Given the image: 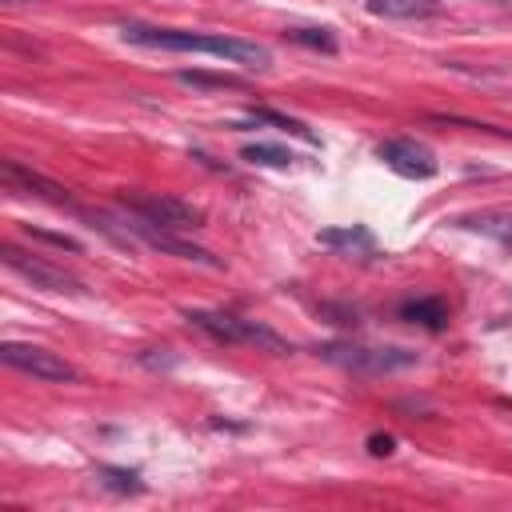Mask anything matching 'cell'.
I'll list each match as a JSON object with an SVG mask.
<instances>
[{
  "mask_svg": "<svg viewBox=\"0 0 512 512\" xmlns=\"http://www.w3.org/2000/svg\"><path fill=\"white\" fill-rule=\"evenodd\" d=\"M120 40L136 44V48H160V52H204V56H220L244 68H268L272 52L256 40H240V36H208V32H184V28H156V24H140V20H124L120 24Z\"/></svg>",
  "mask_w": 512,
  "mask_h": 512,
  "instance_id": "cell-1",
  "label": "cell"
},
{
  "mask_svg": "<svg viewBox=\"0 0 512 512\" xmlns=\"http://www.w3.org/2000/svg\"><path fill=\"white\" fill-rule=\"evenodd\" d=\"M184 320H188L196 332L212 336L216 344H256V348H268V352H276V356L292 352V344L280 340L272 328H264V324H256V320H240V316L220 312V308H184Z\"/></svg>",
  "mask_w": 512,
  "mask_h": 512,
  "instance_id": "cell-2",
  "label": "cell"
},
{
  "mask_svg": "<svg viewBox=\"0 0 512 512\" xmlns=\"http://www.w3.org/2000/svg\"><path fill=\"white\" fill-rule=\"evenodd\" d=\"M116 224L128 232V240H140V244H148V248H156V252H164V256L192 260V264H204V268H224V260H220V256H212L208 248H200V244L184 240V236H180V232H172V228H160V224H152V220L136 216V212H124V208H120V220H116Z\"/></svg>",
  "mask_w": 512,
  "mask_h": 512,
  "instance_id": "cell-3",
  "label": "cell"
},
{
  "mask_svg": "<svg viewBox=\"0 0 512 512\" xmlns=\"http://www.w3.org/2000/svg\"><path fill=\"white\" fill-rule=\"evenodd\" d=\"M320 356L328 364H340L360 376H380L396 368H412L420 356L412 348H372V344H320Z\"/></svg>",
  "mask_w": 512,
  "mask_h": 512,
  "instance_id": "cell-4",
  "label": "cell"
},
{
  "mask_svg": "<svg viewBox=\"0 0 512 512\" xmlns=\"http://www.w3.org/2000/svg\"><path fill=\"white\" fill-rule=\"evenodd\" d=\"M120 208L124 212H136L160 228H172V232H192V228H204V212L188 200H176V196H164V192H124L120 196Z\"/></svg>",
  "mask_w": 512,
  "mask_h": 512,
  "instance_id": "cell-5",
  "label": "cell"
},
{
  "mask_svg": "<svg viewBox=\"0 0 512 512\" xmlns=\"http://www.w3.org/2000/svg\"><path fill=\"white\" fill-rule=\"evenodd\" d=\"M0 360H4L8 368L28 372V376L48 380V384H76V380H80V372H76L64 356H56V352H48V348H40V344H4V348H0Z\"/></svg>",
  "mask_w": 512,
  "mask_h": 512,
  "instance_id": "cell-6",
  "label": "cell"
},
{
  "mask_svg": "<svg viewBox=\"0 0 512 512\" xmlns=\"http://www.w3.org/2000/svg\"><path fill=\"white\" fill-rule=\"evenodd\" d=\"M0 260H4L12 272H20L24 280H32V288L64 292V296H80V292H84V284H80L72 272H64L60 264H48V260H40V256H28V252H20V248H12V244L0 248Z\"/></svg>",
  "mask_w": 512,
  "mask_h": 512,
  "instance_id": "cell-7",
  "label": "cell"
},
{
  "mask_svg": "<svg viewBox=\"0 0 512 512\" xmlns=\"http://www.w3.org/2000/svg\"><path fill=\"white\" fill-rule=\"evenodd\" d=\"M376 156H380L396 176H404V180H428V176H436V156H432V148H424V144H416V140H408V136L384 140V144L376 148Z\"/></svg>",
  "mask_w": 512,
  "mask_h": 512,
  "instance_id": "cell-8",
  "label": "cell"
},
{
  "mask_svg": "<svg viewBox=\"0 0 512 512\" xmlns=\"http://www.w3.org/2000/svg\"><path fill=\"white\" fill-rule=\"evenodd\" d=\"M0 184H4L8 192L40 196V200H48V204H68V200H72V192H68L60 180H52V176H40V172L24 168L20 160H4V164H0Z\"/></svg>",
  "mask_w": 512,
  "mask_h": 512,
  "instance_id": "cell-9",
  "label": "cell"
},
{
  "mask_svg": "<svg viewBox=\"0 0 512 512\" xmlns=\"http://www.w3.org/2000/svg\"><path fill=\"white\" fill-rule=\"evenodd\" d=\"M324 248H336V252H348V256H372L376 252V240L364 224H344V228H324L316 236Z\"/></svg>",
  "mask_w": 512,
  "mask_h": 512,
  "instance_id": "cell-10",
  "label": "cell"
},
{
  "mask_svg": "<svg viewBox=\"0 0 512 512\" xmlns=\"http://www.w3.org/2000/svg\"><path fill=\"white\" fill-rule=\"evenodd\" d=\"M400 320L420 324V328H428V332H440V328H448V304H444L440 296L404 300V304H400Z\"/></svg>",
  "mask_w": 512,
  "mask_h": 512,
  "instance_id": "cell-11",
  "label": "cell"
},
{
  "mask_svg": "<svg viewBox=\"0 0 512 512\" xmlns=\"http://www.w3.org/2000/svg\"><path fill=\"white\" fill-rule=\"evenodd\" d=\"M440 8V0H368L372 16H388V20H424Z\"/></svg>",
  "mask_w": 512,
  "mask_h": 512,
  "instance_id": "cell-12",
  "label": "cell"
},
{
  "mask_svg": "<svg viewBox=\"0 0 512 512\" xmlns=\"http://www.w3.org/2000/svg\"><path fill=\"white\" fill-rule=\"evenodd\" d=\"M244 124H272V128H280V132H288V136H300V140L316 144V136L308 132V124H300V120H292V116H284V112H276V108H252Z\"/></svg>",
  "mask_w": 512,
  "mask_h": 512,
  "instance_id": "cell-13",
  "label": "cell"
},
{
  "mask_svg": "<svg viewBox=\"0 0 512 512\" xmlns=\"http://www.w3.org/2000/svg\"><path fill=\"white\" fill-rule=\"evenodd\" d=\"M456 224H460V228H472V232H484V236L512 240V216H500V212H476V216H460Z\"/></svg>",
  "mask_w": 512,
  "mask_h": 512,
  "instance_id": "cell-14",
  "label": "cell"
},
{
  "mask_svg": "<svg viewBox=\"0 0 512 512\" xmlns=\"http://www.w3.org/2000/svg\"><path fill=\"white\" fill-rule=\"evenodd\" d=\"M240 160L264 164V168H288L292 164V152H284L280 144H244L240 148Z\"/></svg>",
  "mask_w": 512,
  "mask_h": 512,
  "instance_id": "cell-15",
  "label": "cell"
},
{
  "mask_svg": "<svg viewBox=\"0 0 512 512\" xmlns=\"http://www.w3.org/2000/svg\"><path fill=\"white\" fill-rule=\"evenodd\" d=\"M96 476H100V484L112 488V492H124V496H128V492H132V496L144 492V480H140L136 468H100Z\"/></svg>",
  "mask_w": 512,
  "mask_h": 512,
  "instance_id": "cell-16",
  "label": "cell"
},
{
  "mask_svg": "<svg viewBox=\"0 0 512 512\" xmlns=\"http://www.w3.org/2000/svg\"><path fill=\"white\" fill-rule=\"evenodd\" d=\"M292 44H304V48H316V52H336V36L328 32V28H288L284 32Z\"/></svg>",
  "mask_w": 512,
  "mask_h": 512,
  "instance_id": "cell-17",
  "label": "cell"
},
{
  "mask_svg": "<svg viewBox=\"0 0 512 512\" xmlns=\"http://www.w3.org/2000/svg\"><path fill=\"white\" fill-rule=\"evenodd\" d=\"M176 80L192 88H244V80L228 72H176Z\"/></svg>",
  "mask_w": 512,
  "mask_h": 512,
  "instance_id": "cell-18",
  "label": "cell"
},
{
  "mask_svg": "<svg viewBox=\"0 0 512 512\" xmlns=\"http://www.w3.org/2000/svg\"><path fill=\"white\" fill-rule=\"evenodd\" d=\"M32 240H44V244H52V248H64V252H80V240H72V236H64V232H48V228H24Z\"/></svg>",
  "mask_w": 512,
  "mask_h": 512,
  "instance_id": "cell-19",
  "label": "cell"
},
{
  "mask_svg": "<svg viewBox=\"0 0 512 512\" xmlns=\"http://www.w3.org/2000/svg\"><path fill=\"white\" fill-rule=\"evenodd\" d=\"M320 316H332V324H340V328H356L360 324V312L344 308V304H320Z\"/></svg>",
  "mask_w": 512,
  "mask_h": 512,
  "instance_id": "cell-20",
  "label": "cell"
},
{
  "mask_svg": "<svg viewBox=\"0 0 512 512\" xmlns=\"http://www.w3.org/2000/svg\"><path fill=\"white\" fill-rule=\"evenodd\" d=\"M368 452H372V456H392V452H396V436L372 432V436H368Z\"/></svg>",
  "mask_w": 512,
  "mask_h": 512,
  "instance_id": "cell-21",
  "label": "cell"
}]
</instances>
